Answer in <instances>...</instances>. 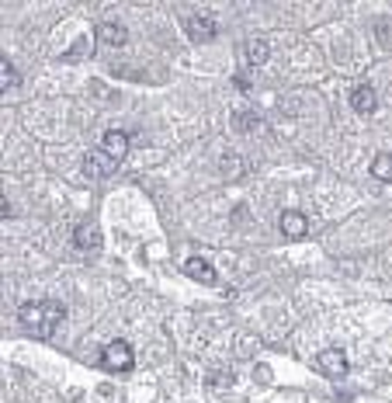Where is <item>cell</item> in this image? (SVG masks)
I'll return each mask as SVG.
<instances>
[{
  "label": "cell",
  "instance_id": "obj_4",
  "mask_svg": "<svg viewBox=\"0 0 392 403\" xmlns=\"http://www.w3.org/2000/svg\"><path fill=\"white\" fill-rule=\"evenodd\" d=\"M316 368H319L326 379H340V375L347 372V358H344L340 348H326V351L316 355Z\"/></svg>",
  "mask_w": 392,
  "mask_h": 403
},
{
  "label": "cell",
  "instance_id": "obj_2",
  "mask_svg": "<svg viewBox=\"0 0 392 403\" xmlns=\"http://www.w3.org/2000/svg\"><path fill=\"white\" fill-rule=\"evenodd\" d=\"M101 365L108 372H129L132 368V344L129 341H112L101 351Z\"/></svg>",
  "mask_w": 392,
  "mask_h": 403
},
{
  "label": "cell",
  "instance_id": "obj_10",
  "mask_svg": "<svg viewBox=\"0 0 392 403\" xmlns=\"http://www.w3.org/2000/svg\"><path fill=\"white\" fill-rule=\"evenodd\" d=\"M73 244H77L80 251H101V230L91 226V223H84V226H77Z\"/></svg>",
  "mask_w": 392,
  "mask_h": 403
},
{
  "label": "cell",
  "instance_id": "obj_11",
  "mask_svg": "<svg viewBox=\"0 0 392 403\" xmlns=\"http://www.w3.org/2000/svg\"><path fill=\"white\" fill-rule=\"evenodd\" d=\"M267 42L264 39H247L243 42V60H247V66H260V63H267Z\"/></svg>",
  "mask_w": 392,
  "mask_h": 403
},
{
  "label": "cell",
  "instance_id": "obj_15",
  "mask_svg": "<svg viewBox=\"0 0 392 403\" xmlns=\"http://www.w3.org/2000/svg\"><path fill=\"white\" fill-rule=\"evenodd\" d=\"M233 125H236V129H257V125H260V118H257L253 111H240V115L233 118Z\"/></svg>",
  "mask_w": 392,
  "mask_h": 403
},
{
  "label": "cell",
  "instance_id": "obj_1",
  "mask_svg": "<svg viewBox=\"0 0 392 403\" xmlns=\"http://www.w3.org/2000/svg\"><path fill=\"white\" fill-rule=\"evenodd\" d=\"M63 320H66V310H63V303H53V299H35L18 310V323L35 337H53Z\"/></svg>",
  "mask_w": 392,
  "mask_h": 403
},
{
  "label": "cell",
  "instance_id": "obj_13",
  "mask_svg": "<svg viewBox=\"0 0 392 403\" xmlns=\"http://www.w3.org/2000/svg\"><path fill=\"white\" fill-rule=\"evenodd\" d=\"M371 174H375L378 181H392V153H378V156L371 160Z\"/></svg>",
  "mask_w": 392,
  "mask_h": 403
},
{
  "label": "cell",
  "instance_id": "obj_7",
  "mask_svg": "<svg viewBox=\"0 0 392 403\" xmlns=\"http://www.w3.org/2000/svg\"><path fill=\"white\" fill-rule=\"evenodd\" d=\"M101 150H105L115 163H122V160H125V153H129V136H125V132H118V129H112V132H105Z\"/></svg>",
  "mask_w": 392,
  "mask_h": 403
},
{
  "label": "cell",
  "instance_id": "obj_8",
  "mask_svg": "<svg viewBox=\"0 0 392 403\" xmlns=\"http://www.w3.org/2000/svg\"><path fill=\"white\" fill-rule=\"evenodd\" d=\"M125 28L122 25H115V21H101L98 25V42L101 46H108V49H118V46H125Z\"/></svg>",
  "mask_w": 392,
  "mask_h": 403
},
{
  "label": "cell",
  "instance_id": "obj_12",
  "mask_svg": "<svg viewBox=\"0 0 392 403\" xmlns=\"http://www.w3.org/2000/svg\"><path fill=\"white\" fill-rule=\"evenodd\" d=\"M184 271H188L191 278H198V282H215V268H212L205 258H188V261H184Z\"/></svg>",
  "mask_w": 392,
  "mask_h": 403
},
{
  "label": "cell",
  "instance_id": "obj_5",
  "mask_svg": "<svg viewBox=\"0 0 392 403\" xmlns=\"http://www.w3.org/2000/svg\"><path fill=\"white\" fill-rule=\"evenodd\" d=\"M115 170H118V163H115L105 150H94V153L84 156V174H87V177H112Z\"/></svg>",
  "mask_w": 392,
  "mask_h": 403
},
{
  "label": "cell",
  "instance_id": "obj_6",
  "mask_svg": "<svg viewBox=\"0 0 392 403\" xmlns=\"http://www.w3.org/2000/svg\"><path fill=\"white\" fill-rule=\"evenodd\" d=\"M278 226H281V237H288V240H302L309 233V220L302 213H295V209H285Z\"/></svg>",
  "mask_w": 392,
  "mask_h": 403
},
{
  "label": "cell",
  "instance_id": "obj_3",
  "mask_svg": "<svg viewBox=\"0 0 392 403\" xmlns=\"http://www.w3.org/2000/svg\"><path fill=\"white\" fill-rule=\"evenodd\" d=\"M184 32H188V39H191L195 46H205V42L215 39V18H212V15H191V18L184 21Z\"/></svg>",
  "mask_w": 392,
  "mask_h": 403
},
{
  "label": "cell",
  "instance_id": "obj_9",
  "mask_svg": "<svg viewBox=\"0 0 392 403\" xmlns=\"http://www.w3.org/2000/svg\"><path fill=\"white\" fill-rule=\"evenodd\" d=\"M375 105H378V98H375V91H371L368 84H361V87H354V91H350V108H354V111L371 115V111H375Z\"/></svg>",
  "mask_w": 392,
  "mask_h": 403
},
{
  "label": "cell",
  "instance_id": "obj_14",
  "mask_svg": "<svg viewBox=\"0 0 392 403\" xmlns=\"http://www.w3.org/2000/svg\"><path fill=\"white\" fill-rule=\"evenodd\" d=\"M0 77H4V91L21 84V77H18V70H15V63H11L8 56H4V63H0Z\"/></svg>",
  "mask_w": 392,
  "mask_h": 403
}]
</instances>
